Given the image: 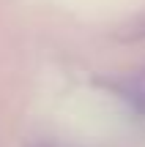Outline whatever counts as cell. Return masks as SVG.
Listing matches in <instances>:
<instances>
[{
    "instance_id": "6da1fadb",
    "label": "cell",
    "mask_w": 145,
    "mask_h": 147,
    "mask_svg": "<svg viewBox=\"0 0 145 147\" xmlns=\"http://www.w3.org/2000/svg\"><path fill=\"white\" fill-rule=\"evenodd\" d=\"M41 147H52V144H41Z\"/></svg>"
}]
</instances>
